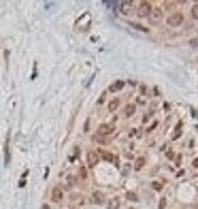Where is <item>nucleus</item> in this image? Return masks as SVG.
Instances as JSON below:
<instances>
[{"label": "nucleus", "mask_w": 198, "mask_h": 209, "mask_svg": "<svg viewBox=\"0 0 198 209\" xmlns=\"http://www.w3.org/2000/svg\"><path fill=\"white\" fill-rule=\"evenodd\" d=\"M162 17H164V11H162V9H155V6L149 11V15H147V19L151 21V24H160Z\"/></svg>", "instance_id": "f257e3e1"}, {"label": "nucleus", "mask_w": 198, "mask_h": 209, "mask_svg": "<svg viewBox=\"0 0 198 209\" xmlns=\"http://www.w3.org/2000/svg\"><path fill=\"white\" fill-rule=\"evenodd\" d=\"M151 9H153V6H151L149 2H141V4H139V11H136V15H139V17H147Z\"/></svg>", "instance_id": "20e7f679"}, {"label": "nucleus", "mask_w": 198, "mask_h": 209, "mask_svg": "<svg viewBox=\"0 0 198 209\" xmlns=\"http://www.w3.org/2000/svg\"><path fill=\"white\" fill-rule=\"evenodd\" d=\"M192 17L198 19V4H194V9H192Z\"/></svg>", "instance_id": "a211bd4d"}, {"label": "nucleus", "mask_w": 198, "mask_h": 209, "mask_svg": "<svg viewBox=\"0 0 198 209\" xmlns=\"http://www.w3.org/2000/svg\"><path fill=\"white\" fill-rule=\"evenodd\" d=\"M64 199V190H62V186H55L53 190H51V201L53 203H60Z\"/></svg>", "instance_id": "7ed1b4c3"}, {"label": "nucleus", "mask_w": 198, "mask_h": 209, "mask_svg": "<svg viewBox=\"0 0 198 209\" xmlns=\"http://www.w3.org/2000/svg\"><path fill=\"white\" fill-rule=\"evenodd\" d=\"M106 207H109V209H119V201H117V199H113V201H109V203H106Z\"/></svg>", "instance_id": "9b49d317"}, {"label": "nucleus", "mask_w": 198, "mask_h": 209, "mask_svg": "<svg viewBox=\"0 0 198 209\" xmlns=\"http://www.w3.org/2000/svg\"><path fill=\"white\" fill-rule=\"evenodd\" d=\"M190 45H192V47H198V39H192V41H190Z\"/></svg>", "instance_id": "aec40b11"}, {"label": "nucleus", "mask_w": 198, "mask_h": 209, "mask_svg": "<svg viewBox=\"0 0 198 209\" xmlns=\"http://www.w3.org/2000/svg\"><path fill=\"white\" fill-rule=\"evenodd\" d=\"M126 199H128V201H132V203H134V201H139V199H136V192H128V194H126Z\"/></svg>", "instance_id": "ddd939ff"}, {"label": "nucleus", "mask_w": 198, "mask_h": 209, "mask_svg": "<svg viewBox=\"0 0 198 209\" xmlns=\"http://www.w3.org/2000/svg\"><path fill=\"white\" fill-rule=\"evenodd\" d=\"M181 130H183V124H181V122H179V124L175 126V132H173V139H177V137H179V134H181Z\"/></svg>", "instance_id": "9d476101"}, {"label": "nucleus", "mask_w": 198, "mask_h": 209, "mask_svg": "<svg viewBox=\"0 0 198 209\" xmlns=\"http://www.w3.org/2000/svg\"><path fill=\"white\" fill-rule=\"evenodd\" d=\"M92 203H94V205H102V203H104V196H102L100 192H94V194H92Z\"/></svg>", "instance_id": "423d86ee"}, {"label": "nucleus", "mask_w": 198, "mask_h": 209, "mask_svg": "<svg viewBox=\"0 0 198 209\" xmlns=\"http://www.w3.org/2000/svg\"><path fill=\"white\" fill-rule=\"evenodd\" d=\"M96 162H98V156H96L94 152H92V154H88V164H90V167H94Z\"/></svg>", "instance_id": "6e6552de"}, {"label": "nucleus", "mask_w": 198, "mask_h": 209, "mask_svg": "<svg viewBox=\"0 0 198 209\" xmlns=\"http://www.w3.org/2000/svg\"><path fill=\"white\" fill-rule=\"evenodd\" d=\"M134 167H136V168H143V167H145V158L141 156V158L136 160V164H134Z\"/></svg>", "instance_id": "4468645a"}, {"label": "nucleus", "mask_w": 198, "mask_h": 209, "mask_svg": "<svg viewBox=\"0 0 198 209\" xmlns=\"http://www.w3.org/2000/svg\"><path fill=\"white\" fill-rule=\"evenodd\" d=\"M26 177H28V173H24V177L19 179V188H24V186H26Z\"/></svg>", "instance_id": "f3484780"}, {"label": "nucleus", "mask_w": 198, "mask_h": 209, "mask_svg": "<svg viewBox=\"0 0 198 209\" xmlns=\"http://www.w3.org/2000/svg\"><path fill=\"white\" fill-rule=\"evenodd\" d=\"M121 87H124V81H115V83L111 85V87H109V90H111V92H119V90H121Z\"/></svg>", "instance_id": "1a4fd4ad"}, {"label": "nucleus", "mask_w": 198, "mask_h": 209, "mask_svg": "<svg viewBox=\"0 0 198 209\" xmlns=\"http://www.w3.org/2000/svg\"><path fill=\"white\" fill-rule=\"evenodd\" d=\"M117 107H119V100H117V98H115V100H111V103H109V111H115V109H117Z\"/></svg>", "instance_id": "f8f14e48"}, {"label": "nucleus", "mask_w": 198, "mask_h": 209, "mask_svg": "<svg viewBox=\"0 0 198 209\" xmlns=\"http://www.w3.org/2000/svg\"><path fill=\"white\" fill-rule=\"evenodd\" d=\"M134 111H136V107H134V105H126V107H124V115H126V118H132V115H134Z\"/></svg>", "instance_id": "0eeeda50"}, {"label": "nucleus", "mask_w": 198, "mask_h": 209, "mask_svg": "<svg viewBox=\"0 0 198 209\" xmlns=\"http://www.w3.org/2000/svg\"><path fill=\"white\" fill-rule=\"evenodd\" d=\"M132 28H136V30H141V32H147V28L141 26V24H132Z\"/></svg>", "instance_id": "dca6fc26"}, {"label": "nucleus", "mask_w": 198, "mask_h": 209, "mask_svg": "<svg viewBox=\"0 0 198 209\" xmlns=\"http://www.w3.org/2000/svg\"><path fill=\"white\" fill-rule=\"evenodd\" d=\"M130 209H134V207H130Z\"/></svg>", "instance_id": "412c9836"}, {"label": "nucleus", "mask_w": 198, "mask_h": 209, "mask_svg": "<svg viewBox=\"0 0 198 209\" xmlns=\"http://www.w3.org/2000/svg\"><path fill=\"white\" fill-rule=\"evenodd\" d=\"M100 156L104 158V160H109V162H113V164H117V156H113V154H109V152H100Z\"/></svg>", "instance_id": "39448f33"}, {"label": "nucleus", "mask_w": 198, "mask_h": 209, "mask_svg": "<svg viewBox=\"0 0 198 209\" xmlns=\"http://www.w3.org/2000/svg\"><path fill=\"white\" fill-rule=\"evenodd\" d=\"M79 177H81V179H85V177H88V171H85V167L79 168Z\"/></svg>", "instance_id": "2eb2a0df"}, {"label": "nucleus", "mask_w": 198, "mask_h": 209, "mask_svg": "<svg viewBox=\"0 0 198 209\" xmlns=\"http://www.w3.org/2000/svg\"><path fill=\"white\" fill-rule=\"evenodd\" d=\"M153 190H162V181H155L153 184Z\"/></svg>", "instance_id": "6ab92c4d"}, {"label": "nucleus", "mask_w": 198, "mask_h": 209, "mask_svg": "<svg viewBox=\"0 0 198 209\" xmlns=\"http://www.w3.org/2000/svg\"><path fill=\"white\" fill-rule=\"evenodd\" d=\"M166 21H168V26H181V24H183V15H181V11H175V13H170Z\"/></svg>", "instance_id": "f03ea898"}]
</instances>
